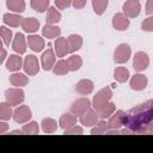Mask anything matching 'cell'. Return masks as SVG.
<instances>
[{"label": "cell", "mask_w": 153, "mask_h": 153, "mask_svg": "<svg viewBox=\"0 0 153 153\" xmlns=\"http://www.w3.org/2000/svg\"><path fill=\"white\" fill-rule=\"evenodd\" d=\"M123 126L130 134L153 133V100H147L124 112Z\"/></svg>", "instance_id": "1"}, {"label": "cell", "mask_w": 153, "mask_h": 153, "mask_svg": "<svg viewBox=\"0 0 153 153\" xmlns=\"http://www.w3.org/2000/svg\"><path fill=\"white\" fill-rule=\"evenodd\" d=\"M24 98H25V94L22 88H8L5 92V99L11 106L19 105L20 103L24 102Z\"/></svg>", "instance_id": "2"}, {"label": "cell", "mask_w": 153, "mask_h": 153, "mask_svg": "<svg viewBox=\"0 0 153 153\" xmlns=\"http://www.w3.org/2000/svg\"><path fill=\"white\" fill-rule=\"evenodd\" d=\"M111 97H112V91H111L110 87H104V88L99 90V91L96 93V96L93 97V99H92V105H93V108H94V109H98V108L102 106L103 104L108 103V102L111 99Z\"/></svg>", "instance_id": "3"}, {"label": "cell", "mask_w": 153, "mask_h": 153, "mask_svg": "<svg viewBox=\"0 0 153 153\" xmlns=\"http://www.w3.org/2000/svg\"><path fill=\"white\" fill-rule=\"evenodd\" d=\"M131 55V49L128 44L122 43L120 44L114 53V60L116 63H126Z\"/></svg>", "instance_id": "4"}, {"label": "cell", "mask_w": 153, "mask_h": 153, "mask_svg": "<svg viewBox=\"0 0 153 153\" xmlns=\"http://www.w3.org/2000/svg\"><path fill=\"white\" fill-rule=\"evenodd\" d=\"M88 109H91V102L87 98H79L74 100L73 104L71 105V112L74 116H81Z\"/></svg>", "instance_id": "5"}, {"label": "cell", "mask_w": 153, "mask_h": 153, "mask_svg": "<svg viewBox=\"0 0 153 153\" xmlns=\"http://www.w3.org/2000/svg\"><path fill=\"white\" fill-rule=\"evenodd\" d=\"M12 116H13V120H14L17 123L23 124V123L29 122V120L31 118L32 114H31V110H30V108H29L27 105H20V106H18V108L13 111Z\"/></svg>", "instance_id": "6"}, {"label": "cell", "mask_w": 153, "mask_h": 153, "mask_svg": "<svg viewBox=\"0 0 153 153\" xmlns=\"http://www.w3.org/2000/svg\"><path fill=\"white\" fill-rule=\"evenodd\" d=\"M141 5L137 0H127L123 5V14L127 18H135L140 14Z\"/></svg>", "instance_id": "7"}, {"label": "cell", "mask_w": 153, "mask_h": 153, "mask_svg": "<svg viewBox=\"0 0 153 153\" xmlns=\"http://www.w3.org/2000/svg\"><path fill=\"white\" fill-rule=\"evenodd\" d=\"M149 65V57L146 53L143 51H137L134 55V60H133V67L136 72H142L145 71Z\"/></svg>", "instance_id": "8"}, {"label": "cell", "mask_w": 153, "mask_h": 153, "mask_svg": "<svg viewBox=\"0 0 153 153\" xmlns=\"http://www.w3.org/2000/svg\"><path fill=\"white\" fill-rule=\"evenodd\" d=\"M23 68L25 71L26 74L29 75H35L38 73L39 71V66H38V60L35 55H27L23 62Z\"/></svg>", "instance_id": "9"}, {"label": "cell", "mask_w": 153, "mask_h": 153, "mask_svg": "<svg viewBox=\"0 0 153 153\" xmlns=\"http://www.w3.org/2000/svg\"><path fill=\"white\" fill-rule=\"evenodd\" d=\"M123 117H124V111L118 110L114 115L109 116V121L106 122L108 129H120L123 126Z\"/></svg>", "instance_id": "10"}, {"label": "cell", "mask_w": 153, "mask_h": 153, "mask_svg": "<svg viewBox=\"0 0 153 153\" xmlns=\"http://www.w3.org/2000/svg\"><path fill=\"white\" fill-rule=\"evenodd\" d=\"M41 62L42 67L44 71H50L55 63V54L51 48H48L41 56Z\"/></svg>", "instance_id": "11"}, {"label": "cell", "mask_w": 153, "mask_h": 153, "mask_svg": "<svg viewBox=\"0 0 153 153\" xmlns=\"http://www.w3.org/2000/svg\"><path fill=\"white\" fill-rule=\"evenodd\" d=\"M115 109H116L115 103H111V102L109 100L108 103L103 104L102 106H99L98 109H94V110H96V112H97L98 118L105 120V118H108L109 116H111V115L115 112Z\"/></svg>", "instance_id": "12"}, {"label": "cell", "mask_w": 153, "mask_h": 153, "mask_svg": "<svg viewBox=\"0 0 153 153\" xmlns=\"http://www.w3.org/2000/svg\"><path fill=\"white\" fill-rule=\"evenodd\" d=\"M112 26L118 31H124L129 26V19L123 13H116L112 18Z\"/></svg>", "instance_id": "13"}, {"label": "cell", "mask_w": 153, "mask_h": 153, "mask_svg": "<svg viewBox=\"0 0 153 153\" xmlns=\"http://www.w3.org/2000/svg\"><path fill=\"white\" fill-rule=\"evenodd\" d=\"M54 47H55V53H56L57 57H63L65 55H67L69 53L68 42H67V38H65V37L56 38Z\"/></svg>", "instance_id": "14"}, {"label": "cell", "mask_w": 153, "mask_h": 153, "mask_svg": "<svg viewBox=\"0 0 153 153\" xmlns=\"http://www.w3.org/2000/svg\"><path fill=\"white\" fill-rule=\"evenodd\" d=\"M147 82V78L143 74H134V76H131L130 79V88L135 91H141L146 88Z\"/></svg>", "instance_id": "15"}, {"label": "cell", "mask_w": 153, "mask_h": 153, "mask_svg": "<svg viewBox=\"0 0 153 153\" xmlns=\"http://www.w3.org/2000/svg\"><path fill=\"white\" fill-rule=\"evenodd\" d=\"M93 87H94V85L90 79H81V80H79L76 82L75 91L78 93H80V94L86 96V94H90L93 91Z\"/></svg>", "instance_id": "16"}, {"label": "cell", "mask_w": 153, "mask_h": 153, "mask_svg": "<svg viewBox=\"0 0 153 153\" xmlns=\"http://www.w3.org/2000/svg\"><path fill=\"white\" fill-rule=\"evenodd\" d=\"M22 27L25 32H29V33H33L38 30L39 27V22L33 18V17H30V18H23L22 19Z\"/></svg>", "instance_id": "17"}, {"label": "cell", "mask_w": 153, "mask_h": 153, "mask_svg": "<svg viewBox=\"0 0 153 153\" xmlns=\"http://www.w3.org/2000/svg\"><path fill=\"white\" fill-rule=\"evenodd\" d=\"M27 44H29L30 49H32L36 53L42 51L43 48H44V45H45L44 39L42 37H39L38 35H30L27 37Z\"/></svg>", "instance_id": "18"}, {"label": "cell", "mask_w": 153, "mask_h": 153, "mask_svg": "<svg viewBox=\"0 0 153 153\" xmlns=\"http://www.w3.org/2000/svg\"><path fill=\"white\" fill-rule=\"evenodd\" d=\"M12 48L18 54H24L25 53V50H26V42H25V37H24L23 33H20V32L16 33V36L13 38V42H12Z\"/></svg>", "instance_id": "19"}, {"label": "cell", "mask_w": 153, "mask_h": 153, "mask_svg": "<svg viewBox=\"0 0 153 153\" xmlns=\"http://www.w3.org/2000/svg\"><path fill=\"white\" fill-rule=\"evenodd\" d=\"M97 121H98V116H97L96 110L88 109L84 115L80 116V123L85 127H92L96 124Z\"/></svg>", "instance_id": "20"}, {"label": "cell", "mask_w": 153, "mask_h": 153, "mask_svg": "<svg viewBox=\"0 0 153 153\" xmlns=\"http://www.w3.org/2000/svg\"><path fill=\"white\" fill-rule=\"evenodd\" d=\"M22 65H23V60L19 55H10L6 62V68L10 72H17L22 68Z\"/></svg>", "instance_id": "21"}, {"label": "cell", "mask_w": 153, "mask_h": 153, "mask_svg": "<svg viewBox=\"0 0 153 153\" xmlns=\"http://www.w3.org/2000/svg\"><path fill=\"white\" fill-rule=\"evenodd\" d=\"M67 42H68L69 53H74L76 50H79L82 45V38L79 35H69L67 38Z\"/></svg>", "instance_id": "22"}, {"label": "cell", "mask_w": 153, "mask_h": 153, "mask_svg": "<svg viewBox=\"0 0 153 153\" xmlns=\"http://www.w3.org/2000/svg\"><path fill=\"white\" fill-rule=\"evenodd\" d=\"M27 82H29V79L23 73H13L12 75H10V84L13 86L22 87V86L27 85Z\"/></svg>", "instance_id": "23"}, {"label": "cell", "mask_w": 153, "mask_h": 153, "mask_svg": "<svg viewBox=\"0 0 153 153\" xmlns=\"http://www.w3.org/2000/svg\"><path fill=\"white\" fill-rule=\"evenodd\" d=\"M22 17L18 16V14H14V13H6L4 14V23L11 27H18L20 24H22Z\"/></svg>", "instance_id": "24"}, {"label": "cell", "mask_w": 153, "mask_h": 153, "mask_svg": "<svg viewBox=\"0 0 153 153\" xmlns=\"http://www.w3.org/2000/svg\"><path fill=\"white\" fill-rule=\"evenodd\" d=\"M42 33L47 38H55V37L60 36L61 30H60L59 26H55L53 24H45L43 26V29H42Z\"/></svg>", "instance_id": "25"}, {"label": "cell", "mask_w": 153, "mask_h": 153, "mask_svg": "<svg viewBox=\"0 0 153 153\" xmlns=\"http://www.w3.org/2000/svg\"><path fill=\"white\" fill-rule=\"evenodd\" d=\"M41 124H42V130L47 134H53L57 129V122L54 118H50V117L43 118Z\"/></svg>", "instance_id": "26"}, {"label": "cell", "mask_w": 153, "mask_h": 153, "mask_svg": "<svg viewBox=\"0 0 153 153\" xmlns=\"http://www.w3.org/2000/svg\"><path fill=\"white\" fill-rule=\"evenodd\" d=\"M75 123H76V116H74L73 114H63L59 121V124L62 129H67L74 126Z\"/></svg>", "instance_id": "27"}, {"label": "cell", "mask_w": 153, "mask_h": 153, "mask_svg": "<svg viewBox=\"0 0 153 153\" xmlns=\"http://www.w3.org/2000/svg\"><path fill=\"white\" fill-rule=\"evenodd\" d=\"M6 6L10 11L22 13L25 11V2L24 0H6Z\"/></svg>", "instance_id": "28"}, {"label": "cell", "mask_w": 153, "mask_h": 153, "mask_svg": "<svg viewBox=\"0 0 153 153\" xmlns=\"http://www.w3.org/2000/svg\"><path fill=\"white\" fill-rule=\"evenodd\" d=\"M61 20V13L55 8V7H49L48 13L45 16V22L47 24H56Z\"/></svg>", "instance_id": "29"}, {"label": "cell", "mask_w": 153, "mask_h": 153, "mask_svg": "<svg viewBox=\"0 0 153 153\" xmlns=\"http://www.w3.org/2000/svg\"><path fill=\"white\" fill-rule=\"evenodd\" d=\"M66 62H67V66H68L69 72L71 71L72 72L78 71L81 67V65H82V60H81V57L79 55H72V56H69L66 60Z\"/></svg>", "instance_id": "30"}, {"label": "cell", "mask_w": 153, "mask_h": 153, "mask_svg": "<svg viewBox=\"0 0 153 153\" xmlns=\"http://www.w3.org/2000/svg\"><path fill=\"white\" fill-rule=\"evenodd\" d=\"M51 69H53V72H54L56 75H66V74L69 72L66 60H59L57 62L54 63V66H53Z\"/></svg>", "instance_id": "31"}, {"label": "cell", "mask_w": 153, "mask_h": 153, "mask_svg": "<svg viewBox=\"0 0 153 153\" xmlns=\"http://www.w3.org/2000/svg\"><path fill=\"white\" fill-rule=\"evenodd\" d=\"M114 76H115V80L116 81H118V82H126L128 80V78H129V71L126 67H117V68H115Z\"/></svg>", "instance_id": "32"}, {"label": "cell", "mask_w": 153, "mask_h": 153, "mask_svg": "<svg viewBox=\"0 0 153 153\" xmlns=\"http://www.w3.org/2000/svg\"><path fill=\"white\" fill-rule=\"evenodd\" d=\"M12 108L7 102L0 103V121H8L12 117Z\"/></svg>", "instance_id": "33"}, {"label": "cell", "mask_w": 153, "mask_h": 153, "mask_svg": "<svg viewBox=\"0 0 153 153\" xmlns=\"http://www.w3.org/2000/svg\"><path fill=\"white\" fill-rule=\"evenodd\" d=\"M30 5L35 11L43 13L49 7V0H30Z\"/></svg>", "instance_id": "34"}, {"label": "cell", "mask_w": 153, "mask_h": 153, "mask_svg": "<svg viewBox=\"0 0 153 153\" xmlns=\"http://www.w3.org/2000/svg\"><path fill=\"white\" fill-rule=\"evenodd\" d=\"M92 7L96 14L102 16L108 7V0H92Z\"/></svg>", "instance_id": "35"}, {"label": "cell", "mask_w": 153, "mask_h": 153, "mask_svg": "<svg viewBox=\"0 0 153 153\" xmlns=\"http://www.w3.org/2000/svg\"><path fill=\"white\" fill-rule=\"evenodd\" d=\"M22 131H23V134H38L39 133V127L37 124V122L32 121V122H29V123L24 124L23 128H22Z\"/></svg>", "instance_id": "36"}, {"label": "cell", "mask_w": 153, "mask_h": 153, "mask_svg": "<svg viewBox=\"0 0 153 153\" xmlns=\"http://www.w3.org/2000/svg\"><path fill=\"white\" fill-rule=\"evenodd\" d=\"M108 130V124L104 120H100V121H97L96 124H94V128H92L91 130V134H105Z\"/></svg>", "instance_id": "37"}, {"label": "cell", "mask_w": 153, "mask_h": 153, "mask_svg": "<svg viewBox=\"0 0 153 153\" xmlns=\"http://www.w3.org/2000/svg\"><path fill=\"white\" fill-rule=\"evenodd\" d=\"M0 37L6 45H10L12 41V31L6 26H0Z\"/></svg>", "instance_id": "38"}, {"label": "cell", "mask_w": 153, "mask_h": 153, "mask_svg": "<svg viewBox=\"0 0 153 153\" xmlns=\"http://www.w3.org/2000/svg\"><path fill=\"white\" fill-rule=\"evenodd\" d=\"M142 30L148 31V32L153 31V17H152V16L147 17V18L142 22Z\"/></svg>", "instance_id": "39"}, {"label": "cell", "mask_w": 153, "mask_h": 153, "mask_svg": "<svg viewBox=\"0 0 153 153\" xmlns=\"http://www.w3.org/2000/svg\"><path fill=\"white\" fill-rule=\"evenodd\" d=\"M71 4H72V0H55V6L59 10H65L69 7Z\"/></svg>", "instance_id": "40"}, {"label": "cell", "mask_w": 153, "mask_h": 153, "mask_svg": "<svg viewBox=\"0 0 153 153\" xmlns=\"http://www.w3.org/2000/svg\"><path fill=\"white\" fill-rule=\"evenodd\" d=\"M82 128L81 127H78V126H72L67 129H65V134H82Z\"/></svg>", "instance_id": "41"}, {"label": "cell", "mask_w": 153, "mask_h": 153, "mask_svg": "<svg viewBox=\"0 0 153 153\" xmlns=\"http://www.w3.org/2000/svg\"><path fill=\"white\" fill-rule=\"evenodd\" d=\"M72 1H73V6L75 10H81L86 5V0H72Z\"/></svg>", "instance_id": "42"}, {"label": "cell", "mask_w": 153, "mask_h": 153, "mask_svg": "<svg viewBox=\"0 0 153 153\" xmlns=\"http://www.w3.org/2000/svg\"><path fill=\"white\" fill-rule=\"evenodd\" d=\"M6 56H7V53H6V49L2 47V41L0 38V65L4 62V60L6 59Z\"/></svg>", "instance_id": "43"}, {"label": "cell", "mask_w": 153, "mask_h": 153, "mask_svg": "<svg viewBox=\"0 0 153 153\" xmlns=\"http://www.w3.org/2000/svg\"><path fill=\"white\" fill-rule=\"evenodd\" d=\"M146 13H147L148 16H152V14H153V0H147Z\"/></svg>", "instance_id": "44"}, {"label": "cell", "mask_w": 153, "mask_h": 153, "mask_svg": "<svg viewBox=\"0 0 153 153\" xmlns=\"http://www.w3.org/2000/svg\"><path fill=\"white\" fill-rule=\"evenodd\" d=\"M8 130V124L6 122L0 121V134H5Z\"/></svg>", "instance_id": "45"}, {"label": "cell", "mask_w": 153, "mask_h": 153, "mask_svg": "<svg viewBox=\"0 0 153 153\" xmlns=\"http://www.w3.org/2000/svg\"><path fill=\"white\" fill-rule=\"evenodd\" d=\"M11 134H23V131H22V129L20 130H13V131H11Z\"/></svg>", "instance_id": "46"}, {"label": "cell", "mask_w": 153, "mask_h": 153, "mask_svg": "<svg viewBox=\"0 0 153 153\" xmlns=\"http://www.w3.org/2000/svg\"><path fill=\"white\" fill-rule=\"evenodd\" d=\"M137 1H140V0H137Z\"/></svg>", "instance_id": "47"}]
</instances>
